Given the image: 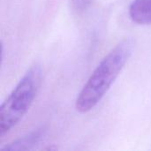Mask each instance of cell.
<instances>
[{"label": "cell", "instance_id": "obj_1", "mask_svg": "<svg viewBox=\"0 0 151 151\" xmlns=\"http://www.w3.org/2000/svg\"><path fill=\"white\" fill-rule=\"evenodd\" d=\"M133 49V40L123 39L102 59L76 98L77 111L88 112L100 103L129 60Z\"/></svg>", "mask_w": 151, "mask_h": 151}, {"label": "cell", "instance_id": "obj_2", "mask_svg": "<svg viewBox=\"0 0 151 151\" xmlns=\"http://www.w3.org/2000/svg\"><path fill=\"white\" fill-rule=\"evenodd\" d=\"M42 70L35 63L3 102L0 107V136L7 134L27 114L41 87Z\"/></svg>", "mask_w": 151, "mask_h": 151}, {"label": "cell", "instance_id": "obj_3", "mask_svg": "<svg viewBox=\"0 0 151 151\" xmlns=\"http://www.w3.org/2000/svg\"><path fill=\"white\" fill-rule=\"evenodd\" d=\"M46 134V129L44 127H40L35 129L29 134L18 138L12 142L6 144L1 149L3 150L16 151V150H30L35 148L44 138Z\"/></svg>", "mask_w": 151, "mask_h": 151}, {"label": "cell", "instance_id": "obj_4", "mask_svg": "<svg viewBox=\"0 0 151 151\" xmlns=\"http://www.w3.org/2000/svg\"><path fill=\"white\" fill-rule=\"evenodd\" d=\"M128 12L134 22L139 25H151V0H134Z\"/></svg>", "mask_w": 151, "mask_h": 151}, {"label": "cell", "instance_id": "obj_5", "mask_svg": "<svg viewBox=\"0 0 151 151\" xmlns=\"http://www.w3.org/2000/svg\"><path fill=\"white\" fill-rule=\"evenodd\" d=\"M73 8L77 12L85 11L91 4L92 0H71Z\"/></svg>", "mask_w": 151, "mask_h": 151}]
</instances>
